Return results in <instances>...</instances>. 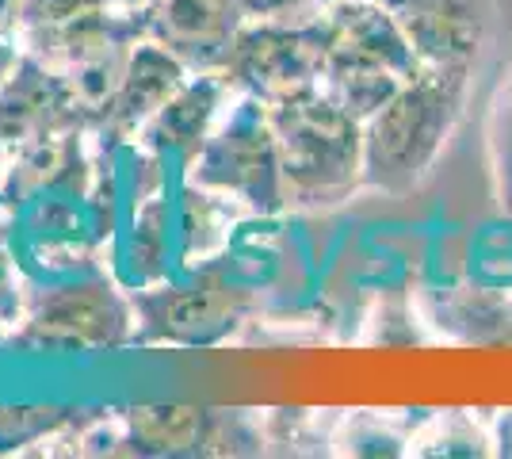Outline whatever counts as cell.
Listing matches in <instances>:
<instances>
[{"mask_svg":"<svg viewBox=\"0 0 512 459\" xmlns=\"http://www.w3.org/2000/svg\"><path fill=\"white\" fill-rule=\"evenodd\" d=\"M474 66H421L363 123V188L406 199L425 184L463 123Z\"/></svg>","mask_w":512,"mask_h":459,"instance_id":"cell-1","label":"cell"},{"mask_svg":"<svg viewBox=\"0 0 512 459\" xmlns=\"http://www.w3.org/2000/svg\"><path fill=\"white\" fill-rule=\"evenodd\" d=\"M272 127L279 142V173L287 211L341 207L363 188V123L314 92L295 104H279Z\"/></svg>","mask_w":512,"mask_h":459,"instance_id":"cell-2","label":"cell"},{"mask_svg":"<svg viewBox=\"0 0 512 459\" xmlns=\"http://www.w3.org/2000/svg\"><path fill=\"white\" fill-rule=\"evenodd\" d=\"M138 337L130 291L115 272L88 268L58 280H27L23 318L12 329L16 352H115Z\"/></svg>","mask_w":512,"mask_h":459,"instance_id":"cell-3","label":"cell"},{"mask_svg":"<svg viewBox=\"0 0 512 459\" xmlns=\"http://www.w3.org/2000/svg\"><path fill=\"white\" fill-rule=\"evenodd\" d=\"M325 77L321 92L367 123L421 69L406 31L375 0H337L321 12Z\"/></svg>","mask_w":512,"mask_h":459,"instance_id":"cell-4","label":"cell"},{"mask_svg":"<svg viewBox=\"0 0 512 459\" xmlns=\"http://www.w3.org/2000/svg\"><path fill=\"white\" fill-rule=\"evenodd\" d=\"M130 299L138 314L134 345H176V349L222 345L256 310V291L234 276L230 253L184 268L165 284L130 291Z\"/></svg>","mask_w":512,"mask_h":459,"instance_id":"cell-5","label":"cell"},{"mask_svg":"<svg viewBox=\"0 0 512 459\" xmlns=\"http://www.w3.org/2000/svg\"><path fill=\"white\" fill-rule=\"evenodd\" d=\"M184 180L234 199L256 219L283 215L287 203H283V173H279V142L268 104H260L253 96H234L207 138V146L188 165Z\"/></svg>","mask_w":512,"mask_h":459,"instance_id":"cell-6","label":"cell"},{"mask_svg":"<svg viewBox=\"0 0 512 459\" xmlns=\"http://www.w3.org/2000/svg\"><path fill=\"white\" fill-rule=\"evenodd\" d=\"M23 43L54 66L96 111L119 88L138 43H146L142 8H100L23 31Z\"/></svg>","mask_w":512,"mask_h":459,"instance_id":"cell-7","label":"cell"},{"mask_svg":"<svg viewBox=\"0 0 512 459\" xmlns=\"http://www.w3.org/2000/svg\"><path fill=\"white\" fill-rule=\"evenodd\" d=\"M218 77L234 96H253L268 108L295 104L321 92L325 77V27L249 20L234 39Z\"/></svg>","mask_w":512,"mask_h":459,"instance_id":"cell-8","label":"cell"},{"mask_svg":"<svg viewBox=\"0 0 512 459\" xmlns=\"http://www.w3.org/2000/svg\"><path fill=\"white\" fill-rule=\"evenodd\" d=\"M119 414L115 456H264V417L211 406H130Z\"/></svg>","mask_w":512,"mask_h":459,"instance_id":"cell-9","label":"cell"},{"mask_svg":"<svg viewBox=\"0 0 512 459\" xmlns=\"http://www.w3.org/2000/svg\"><path fill=\"white\" fill-rule=\"evenodd\" d=\"M73 131L92 134V108L58 69L46 66L39 54L23 50L16 69L0 85V142H4V150Z\"/></svg>","mask_w":512,"mask_h":459,"instance_id":"cell-10","label":"cell"},{"mask_svg":"<svg viewBox=\"0 0 512 459\" xmlns=\"http://www.w3.org/2000/svg\"><path fill=\"white\" fill-rule=\"evenodd\" d=\"M188 77H192V69L184 66L176 54H169L165 46L150 43V39L138 43L119 88L92 111V146H96V153L138 142L142 127L169 104V96Z\"/></svg>","mask_w":512,"mask_h":459,"instance_id":"cell-11","label":"cell"},{"mask_svg":"<svg viewBox=\"0 0 512 459\" xmlns=\"http://www.w3.org/2000/svg\"><path fill=\"white\" fill-rule=\"evenodd\" d=\"M146 39L176 54L192 73H218L241 27L245 0H146Z\"/></svg>","mask_w":512,"mask_h":459,"instance_id":"cell-12","label":"cell"},{"mask_svg":"<svg viewBox=\"0 0 512 459\" xmlns=\"http://www.w3.org/2000/svg\"><path fill=\"white\" fill-rule=\"evenodd\" d=\"M406 31L421 66H478L493 31V0H375Z\"/></svg>","mask_w":512,"mask_h":459,"instance_id":"cell-13","label":"cell"},{"mask_svg":"<svg viewBox=\"0 0 512 459\" xmlns=\"http://www.w3.org/2000/svg\"><path fill=\"white\" fill-rule=\"evenodd\" d=\"M96 188V146L92 134H54L8 150L0 176V203L20 211L39 196H92Z\"/></svg>","mask_w":512,"mask_h":459,"instance_id":"cell-14","label":"cell"},{"mask_svg":"<svg viewBox=\"0 0 512 459\" xmlns=\"http://www.w3.org/2000/svg\"><path fill=\"white\" fill-rule=\"evenodd\" d=\"M425 326L440 341L463 349H505L512 345V284L497 280H455L425 291Z\"/></svg>","mask_w":512,"mask_h":459,"instance_id":"cell-15","label":"cell"},{"mask_svg":"<svg viewBox=\"0 0 512 459\" xmlns=\"http://www.w3.org/2000/svg\"><path fill=\"white\" fill-rule=\"evenodd\" d=\"M230 100H234V92L218 73H192L169 96V104L142 127L138 146L157 153L172 173L184 176L199 150L207 146V138L218 127L222 111L230 108Z\"/></svg>","mask_w":512,"mask_h":459,"instance_id":"cell-16","label":"cell"},{"mask_svg":"<svg viewBox=\"0 0 512 459\" xmlns=\"http://www.w3.org/2000/svg\"><path fill=\"white\" fill-rule=\"evenodd\" d=\"M111 272L127 291L165 284L176 272V219H172V192L134 203L115 238H111Z\"/></svg>","mask_w":512,"mask_h":459,"instance_id":"cell-17","label":"cell"},{"mask_svg":"<svg viewBox=\"0 0 512 459\" xmlns=\"http://www.w3.org/2000/svg\"><path fill=\"white\" fill-rule=\"evenodd\" d=\"M245 207L234 199L207 192L180 176V188L172 192V219H176V268H195L226 253L230 230Z\"/></svg>","mask_w":512,"mask_h":459,"instance_id":"cell-18","label":"cell"},{"mask_svg":"<svg viewBox=\"0 0 512 459\" xmlns=\"http://www.w3.org/2000/svg\"><path fill=\"white\" fill-rule=\"evenodd\" d=\"M409 456H428V459L493 456L490 417L478 421L467 410H425V414H417V425H413Z\"/></svg>","mask_w":512,"mask_h":459,"instance_id":"cell-19","label":"cell"},{"mask_svg":"<svg viewBox=\"0 0 512 459\" xmlns=\"http://www.w3.org/2000/svg\"><path fill=\"white\" fill-rule=\"evenodd\" d=\"M100 410L81 406H0V456H23L35 444L73 440Z\"/></svg>","mask_w":512,"mask_h":459,"instance_id":"cell-20","label":"cell"},{"mask_svg":"<svg viewBox=\"0 0 512 459\" xmlns=\"http://www.w3.org/2000/svg\"><path fill=\"white\" fill-rule=\"evenodd\" d=\"M417 417H383L360 410V414L337 417L333 425V444L344 456H409V437H413Z\"/></svg>","mask_w":512,"mask_h":459,"instance_id":"cell-21","label":"cell"},{"mask_svg":"<svg viewBox=\"0 0 512 459\" xmlns=\"http://www.w3.org/2000/svg\"><path fill=\"white\" fill-rule=\"evenodd\" d=\"M490 169L501 211L512 219V69L493 96L490 111Z\"/></svg>","mask_w":512,"mask_h":459,"instance_id":"cell-22","label":"cell"},{"mask_svg":"<svg viewBox=\"0 0 512 459\" xmlns=\"http://www.w3.org/2000/svg\"><path fill=\"white\" fill-rule=\"evenodd\" d=\"M23 299H27V276L16 253V211L0 203V314L12 329L23 318Z\"/></svg>","mask_w":512,"mask_h":459,"instance_id":"cell-23","label":"cell"},{"mask_svg":"<svg viewBox=\"0 0 512 459\" xmlns=\"http://www.w3.org/2000/svg\"><path fill=\"white\" fill-rule=\"evenodd\" d=\"M142 4H146V0H23V31L69 20V16H81V12H100V8H142Z\"/></svg>","mask_w":512,"mask_h":459,"instance_id":"cell-24","label":"cell"},{"mask_svg":"<svg viewBox=\"0 0 512 459\" xmlns=\"http://www.w3.org/2000/svg\"><path fill=\"white\" fill-rule=\"evenodd\" d=\"M337 0H245L249 20H276V23H310L321 20V12Z\"/></svg>","mask_w":512,"mask_h":459,"instance_id":"cell-25","label":"cell"},{"mask_svg":"<svg viewBox=\"0 0 512 459\" xmlns=\"http://www.w3.org/2000/svg\"><path fill=\"white\" fill-rule=\"evenodd\" d=\"M23 0H0V85L23 58Z\"/></svg>","mask_w":512,"mask_h":459,"instance_id":"cell-26","label":"cell"},{"mask_svg":"<svg viewBox=\"0 0 512 459\" xmlns=\"http://www.w3.org/2000/svg\"><path fill=\"white\" fill-rule=\"evenodd\" d=\"M490 433H493V456L512 459V410L490 414Z\"/></svg>","mask_w":512,"mask_h":459,"instance_id":"cell-27","label":"cell"},{"mask_svg":"<svg viewBox=\"0 0 512 459\" xmlns=\"http://www.w3.org/2000/svg\"><path fill=\"white\" fill-rule=\"evenodd\" d=\"M8 337H12V326H8L4 314H0V349H8Z\"/></svg>","mask_w":512,"mask_h":459,"instance_id":"cell-28","label":"cell"},{"mask_svg":"<svg viewBox=\"0 0 512 459\" xmlns=\"http://www.w3.org/2000/svg\"><path fill=\"white\" fill-rule=\"evenodd\" d=\"M4 161H8V150H4V142H0V176H4Z\"/></svg>","mask_w":512,"mask_h":459,"instance_id":"cell-29","label":"cell"}]
</instances>
